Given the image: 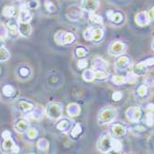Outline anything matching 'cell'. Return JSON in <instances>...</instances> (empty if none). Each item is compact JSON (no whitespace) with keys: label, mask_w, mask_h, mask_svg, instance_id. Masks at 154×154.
<instances>
[{"label":"cell","mask_w":154,"mask_h":154,"mask_svg":"<svg viewBox=\"0 0 154 154\" xmlns=\"http://www.w3.org/2000/svg\"><path fill=\"white\" fill-rule=\"evenodd\" d=\"M2 150L6 151V152L12 151V152L17 153L19 149L15 145V143H14V141L12 140L11 138H7V139H5V141L2 144Z\"/></svg>","instance_id":"1"},{"label":"cell","mask_w":154,"mask_h":154,"mask_svg":"<svg viewBox=\"0 0 154 154\" xmlns=\"http://www.w3.org/2000/svg\"><path fill=\"white\" fill-rule=\"evenodd\" d=\"M111 147H112V142H111V138L109 136H105L103 138L101 139V141L99 143V149L100 150L106 152V151L110 150Z\"/></svg>","instance_id":"2"},{"label":"cell","mask_w":154,"mask_h":154,"mask_svg":"<svg viewBox=\"0 0 154 154\" xmlns=\"http://www.w3.org/2000/svg\"><path fill=\"white\" fill-rule=\"evenodd\" d=\"M82 7L84 9L89 10V11L95 10L98 7V1L97 0H83Z\"/></svg>","instance_id":"3"},{"label":"cell","mask_w":154,"mask_h":154,"mask_svg":"<svg viewBox=\"0 0 154 154\" xmlns=\"http://www.w3.org/2000/svg\"><path fill=\"white\" fill-rule=\"evenodd\" d=\"M27 128H28V123L24 119L18 120L17 123H16V125H15V128L17 129L18 132H20V133L24 132L27 129Z\"/></svg>","instance_id":"4"},{"label":"cell","mask_w":154,"mask_h":154,"mask_svg":"<svg viewBox=\"0 0 154 154\" xmlns=\"http://www.w3.org/2000/svg\"><path fill=\"white\" fill-rule=\"evenodd\" d=\"M19 18H20L21 22L27 23V21H29L30 19H31V15H30L29 11H28L27 9H25L24 8H21L20 12V15H19Z\"/></svg>","instance_id":"5"},{"label":"cell","mask_w":154,"mask_h":154,"mask_svg":"<svg viewBox=\"0 0 154 154\" xmlns=\"http://www.w3.org/2000/svg\"><path fill=\"white\" fill-rule=\"evenodd\" d=\"M107 17L110 19V20L116 22V23L121 22V20H122V15L120 13H115V12L109 11V12H107Z\"/></svg>","instance_id":"6"},{"label":"cell","mask_w":154,"mask_h":154,"mask_svg":"<svg viewBox=\"0 0 154 154\" xmlns=\"http://www.w3.org/2000/svg\"><path fill=\"white\" fill-rule=\"evenodd\" d=\"M20 27L19 28V31L23 35V36H27V35H29L31 33V27L29 24H27V23H24V22H21Z\"/></svg>","instance_id":"7"},{"label":"cell","mask_w":154,"mask_h":154,"mask_svg":"<svg viewBox=\"0 0 154 154\" xmlns=\"http://www.w3.org/2000/svg\"><path fill=\"white\" fill-rule=\"evenodd\" d=\"M145 72H146V66L143 63H139L134 66V73L136 75L140 76L145 74Z\"/></svg>","instance_id":"8"},{"label":"cell","mask_w":154,"mask_h":154,"mask_svg":"<svg viewBox=\"0 0 154 154\" xmlns=\"http://www.w3.org/2000/svg\"><path fill=\"white\" fill-rule=\"evenodd\" d=\"M19 109H20L23 112H29L32 109V104L29 103H26V102H19L17 103Z\"/></svg>","instance_id":"9"},{"label":"cell","mask_w":154,"mask_h":154,"mask_svg":"<svg viewBox=\"0 0 154 154\" xmlns=\"http://www.w3.org/2000/svg\"><path fill=\"white\" fill-rule=\"evenodd\" d=\"M123 48H124V45H122L120 43H116L111 47V54H117L121 53L124 50Z\"/></svg>","instance_id":"10"},{"label":"cell","mask_w":154,"mask_h":154,"mask_svg":"<svg viewBox=\"0 0 154 154\" xmlns=\"http://www.w3.org/2000/svg\"><path fill=\"white\" fill-rule=\"evenodd\" d=\"M8 29L11 35H16L18 32V26L15 21H9L8 24Z\"/></svg>","instance_id":"11"},{"label":"cell","mask_w":154,"mask_h":154,"mask_svg":"<svg viewBox=\"0 0 154 154\" xmlns=\"http://www.w3.org/2000/svg\"><path fill=\"white\" fill-rule=\"evenodd\" d=\"M113 132L116 136H122L125 134V128H123L122 125H116L113 127Z\"/></svg>","instance_id":"12"},{"label":"cell","mask_w":154,"mask_h":154,"mask_svg":"<svg viewBox=\"0 0 154 154\" xmlns=\"http://www.w3.org/2000/svg\"><path fill=\"white\" fill-rule=\"evenodd\" d=\"M128 59L127 57H120L118 60H117V63H116V66L117 67L119 68H124L128 66Z\"/></svg>","instance_id":"13"},{"label":"cell","mask_w":154,"mask_h":154,"mask_svg":"<svg viewBox=\"0 0 154 154\" xmlns=\"http://www.w3.org/2000/svg\"><path fill=\"white\" fill-rule=\"evenodd\" d=\"M9 57V53L5 48H0V60L4 61L7 60Z\"/></svg>","instance_id":"14"},{"label":"cell","mask_w":154,"mask_h":154,"mask_svg":"<svg viewBox=\"0 0 154 154\" xmlns=\"http://www.w3.org/2000/svg\"><path fill=\"white\" fill-rule=\"evenodd\" d=\"M14 12H15V8H14L13 7H6L4 8V16L6 17H11L14 15Z\"/></svg>","instance_id":"15"},{"label":"cell","mask_w":154,"mask_h":154,"mask_svg":"<svg viewBox=\"0 0 154 154\" xmlns=\"http://www.w3.org/2000/svg\"><path fill=\"white\" fill-rule=\"evenodd\" d=\"M90 20H91V21L93 24H100V23L103 22L102 18H101L100 16L96 15V14H91Z\"/></svg>","instance_id":"16"},{"label":"cell","mask_w":154,"mask_h":154,"mask_svg":"<svg viewBox=\"0 0 154 154\" xmlns=\"http://www.w3.org/2000/svg\"><path fill=\"white\" fill-rule=\"evenodd\" d=\"M102 37H103V32L100 29H95L93 32V34H92V39L95 41H98V40H100Z\"/></svg>","instance_id":"17"},{"label":"cell","mask_w":154,"mask_h":154,"mask_svg":"<svg viewBox=\"0 0 154 154\" xmlns=\"http://www.w3.org/2000/svg\"><path fill=\"white\" fill-rule=\"evenodd\" d=\"M3 92L4 94H6L7 96H10L13 92V88L10 86V85H6L4 88H3Z\"/></svg>","instance_id":"18"},{"label":"cell","mask_w":154,"mask_h":154,"mask_svg":"<svg viewBox=\"0 0 154 154\" xmlns=\"http://www.w3.org/2000/svg\"><path fill=\"white\" fill-rule=\"evenodd\" d=\"M113 80H114V82L116 83V84H121V83L125 82V79L123 78V77H114V78H113Z\"/></svg>","instance_id":"19"},{"label":"cell","mask_w":154,"mask_h":154,"mask_svg":"<svg viewBox=\"0 0 154 154\" xmlns=\"http://www.w3.org/2000/svg\"><path fill=\"white\" fill-rule=\"evenodd\" d=\"M28 136L30 137V138H34L37 136V132L35 131V129H30L28 131Z\"/></svg>","instance_id":"20"},{"label":"cell","mask_w":154,"mask_h":154,"mask_svg":"<svg viewBox=\"0 0 154 154\" xmlns=\"http://www.w3.org/2000/svg\"><path fill=\"white\" fill-rule=\"evenodd\" d=\"M146 92H147V89H146V87H145L144 85H142L141 87H139V89H138V93L140 94L141 96L145 95Z\"/></svg>","instance_id":"21"},{"label":"cell","mask_w":154,"mask_h":154,"mask_svg":"<svg viewBox=\"0 0 154 154\" xmlns=\"http://www.w3.org/2000/svg\"><path fill=\"white\" fill-rule=\"evenodd\" d=\"M95 76H96V78L97 79H104L105 77H106V74L105 73H103V72H100V71H98V72H96L95 73Z\"/></svg>","instance_id":"22"},{"label":"cell","mask_w":154,"mask_h":154,"mask_svg":"<svg viewBox=\"0 0 154 154\" xmlns=\"http://www.w3.org/2000/svg\"><path fill=\"white\" fill-rule=\"evenodd\" d=\"M121 92H119V91H116V92H115L114 93V95H113V99L114 100H116V101H118V100H120V98H121Z\"/></svg>","instance_id":"23"},{"label":"cell","mask_w":154,"mask_h":154,"mask_svg":"<svg viewBox=\"0 0 154 154\" xmlns=\"http://www.w3.org/2000/svg\"><path fill=\"white\" fill-rule=\"evenodd\" d=\"M2 137L4 139H7V138H10V132L8 131H5L3 134H2Z\"/></svg>","instance_id":"24"},{"label":"cell","mask_w":154,"mask_h":154,"mask_svg":"<svg viewBox=\"0 0 154 154\" xmlns=\"http://www.w3.org/2000/svg\"><path fill=\"white\" fill-rule=\"evenodd\" d=\"M149 20H153V8L149 11Z\"/></svg>","instance_id":"25"}]
</instances>
